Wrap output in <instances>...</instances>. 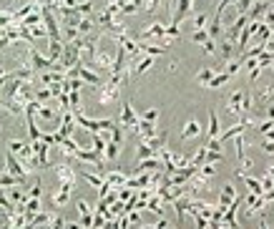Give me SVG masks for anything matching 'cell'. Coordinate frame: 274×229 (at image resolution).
Masks as SVG:
<instances>
[{
	"instance_id": "484cf974",
	"label": "cell",
	"mask_w": 274,
	"mask_h": 229,
	"mask_svg": "<svg viewBox=\"0 0 274 229\" xmlns=\"http://www.w3.org/2000/svg\"><path fill=\"white\" fill-rule=\"evenodd\" d=\"M78 211H81V216H93V211H91V206H88V201H86V199H81V201H78Z\"/></svg>"
},
{
	"instance_id": "603a6c76",
	"label": "cell",
	"mask_w": 274,
	"mask_h": 229,
	"mask_svg": "<svg viewBox=\"0 0 274 229\" xmlns=\"http://www.w3.org/2000/svg\"><path fill=\"white\" fill-rule=\"evenodd\" d=\"M269 98H274V86H266V88L259 93V98H256V101H259V103H266ZM256 101H254V103H256Z\"/></svg>"
},
{
	"instance_id": "4316f807",
	"label": "cell",
	"mask_w": 274,
	"mask_h": 229,
	"mask_svg": "<svg viewBox=\"0 0 274 229\" xmlns=\"http://www.w3.org/2000/svg\"><path fill=\"white\" fill-rule=\"evenodd\" d=\"M259 146H261V149H264L269 156H274V141H269V139H261V141H259Z\"/></svg>"
},
{
	"instance_id": "d6986e66",
	"label": "cell",
	"mask_w": 274,
	"mask_h": 229,
	"mask_svg": "<svg viewBox=\"0 0 274 229\" xmlns=\"http://www.w3.org/2000/svg\"><path fill=\"white\" fill-rule=\"evenodd\" d=\"M83 179H86L91 186H96V189H101V184H103V176H101V174H91V171H83Z\"/></svg>"
},
{
	"instance_id": "83f0119b",
	"label": "cell",
	"mask_w": 274,
	"mask_h": 229,
	"mask_svg": "<svg viewBox=\"0 0 274 229\" xmlns=\"http://www.w3.org/2000/svg\"><path fill=\"white\" fill-rule=\"evenodd\" d=\"M261 21H264V23L269 26V31L274 33V11H271V8H269V11L264 13V18H261Z\"/></svg>"
},
{
	"instance_id": "7c38bea8",
	"label": "cell",
	"mask_w": 274,
	"mask_h": 229,
	"mask_svg": "<svg viewBox=\"0 0 274 229\" xmlns=\"http://www.w3.org/2000/svg\"><path fill=\"white\" fill-rule=\"evenodd\" d=\"M71 191H73V186L61 184V189H58V191L53 194V199H51V201H53V206H58V209H61V206H66V204H68V199H71Z\"/></svg>"
},
{
	"instance_id": "4fadbf2b",
	"label": "cell",
	"mask_w": 274,
	"mask_h": 229,
	"mask_svg": "<svg viewBox=\"0 0 274 229\" xmlns=\"http://www.w3.org/2000/svg\"><path fill=\"white\" fill-rule=\"evenodd\" d=\"M103 179L111 184V189H123L126 181H128V176L121 174V171H108V174H103Z\"/></svg>"
},
{
	"instance_id": "6da1fadb",
	"label": "cell",
	"mask_w": 274,
	"mask_h": 229,
	"mask_svg": "<svg viewBox=\"0 0 274 229\" xmlns=\"http://www.w3.org/2000/svg\"><path fill=\"white\" fill-rule=\"evenodd\" d=\"M251 106H254V98H251V93L244 88V91H236V93H231L229 98H226V111L231 113V116H246L249 111H251Z\"/></svg>"
},
{
	"instance_id": "30bf717a",
	"label": "cell",
	"mask_w": 274,
	"mask_h": 229,
	"mask_svg": "<svg viewBox=\"0 0 274 229\" xmlns=\"http://www.w3.org/2000/svg\"><path fill=\"white\" fill-rule=\"evenodd\" d=\"M236 199H241L239 194H236V189H234V184H226L224 189H221V194H219V206H224V209H229Z\"/></svg>"
},
{
	"instance_id": "d4e9b609",
	"label": "cell",
	"mask_w": 274,
	"mask_h": 229,
	"mask_svg": "<svg viewBox=\"0 0 274 229\" xmlns=\"http://www.w3.org/2000/svg\"><path fill=\"white\" fill-rule=\"evenodd\" d=\"M139 119H144V121H154V124H156V119H159V108H149V111H144Z\"/></svg>"
},
{
	"instance_id": "52a82bcc",
	"label": "cell",
	"mask_w": 274,
	"mask_h": 229,
	"mask_svg": "<svg viewBox=\"0 0 274 229\" xmlns=\"http://www.w3.org/2000/svg\"><path fill=\"white\" fill-rule=\"evenodd\" d=\"M78 78H81L83 83H91V86H96V88H98V86H103V78H101V76H98L96 71L86 68V66H83L81 61H78Z\"/></svg>"
},
{
	"instance_id": "ffe728a7",
	"label": "cell",
	"mask_w": 274,
	"mask_h": 229,
	"mask_svg": "<svg viewBox=\"0 0 274 229\" xmlns=\"http://www.w3.org/2000/svg\"><path fill=\"white\" fill-rule=\"evenodd\" d=\"M209 149V146H206ZM219 161H224V151H206V164H219Z\"/></svg>"
},
{
	"instance_id": "9a60e30c",
	"label": "cell",
	"mask_w": 274,
	"mask_h": 229,
	"mask_svg": "<svg viewBox=\"0 0 274 229\" xmlns=\"http://www.w3.org/2000/svg\"><path fill=\"white\" fill-rule=\"evenodd\" d=\"M216 136H219V116H216L214 108H209V131H206V141H211V139H216Z\"/></svg>"
},
{
	"instance_id": "277c9868",
	"label": "cell",
	"mask_w": 274,
	"mask_h": 229,
	"mask_svg": "<svg viewBox=\"0 0 274 229\" xmlns=\"http://www.w3.org/2000/svg\"><path fill=\"white\" fill-rule=\"evenodd\" d=\"M191 43H199V46H201L209 56H214V53H216V41L209 36V31H206V28L194 31V33H191Z\"/></svg>"
},
{
	"instance_id": "7402d4cb",
	"label": "cell",
	"mask_w": 274,
	"mask_h": 229,
	"mask_svg": "<svg viewBox=\"0 0 274 229\" xmlns=\"http://www.w3.org/2000/svg\"><path fill=\"white\" fill-rule=\"evenodd\" d=\"M206 13H196L194 16V31H201V28H206Z\"/></svg>"
},
{
	"instance_id": "7a4b0ae2",
	"label": "cell",
	"mask_w": 274,
	"mask_h": 229,
	"mask_svg": "<svg viewBox=\"0 0 274 229\" xmlns=\"http://www.w3.org/2000/svg\"><path fill=\"white\" fill-rule=\"evenodd\" d=\"M6 171H8V174H13V176H16L18 181H23V184H26L28 169H26V166L21 164V159H18L16 154H11V151L6 154Z\"/></svg>"
},
{
	"instance_id": "ba28073f",
	"label": "cell",
	"mask_w": 274,
	"mask_h": 229,
	"mask_svg": "<svg viewBox=\"0 0 274 229\" xmlns=\"http://www.w3.org/2000/svg\"><path fill=\"white\" fill-rule=\"evenodd\" d=\"M236 176H239V179H241V181L249 186V194H256V196H261V194H264V186H261V181H259V179H254L249 171H241V169H239V171H236Z\"/></svg>"
},
{
	"instance_id": "9c48e42d",
	"label": "cell",
	"mask_w": 274,
	"mask_h": 229,
	"mask_svg": "<svg viewBox=\"0 0 274 229\" xmlns=\"http://www.w3.org/2000/svg\"><path fill=\"white\" fill-rule=\"evenodd\" d=\"M56 174H58L61 184L76 186V179H78V174H76V171L71 169V164H58V166H56Z\"/></svg>"
},
{
	"instance_id": "8fae6325",
	"label": "cell",
	"mask_w": 274,
	"mask_h": 229,
	"mask_svg": "<svg viewBox=\"0 0 274 229\" xmlns=\"http://www.w3.org/2000/svg\"><path fill=\"white\" fill-rule=\"evenodd\" d=\"M246 206H244V211H246V216H251V214H256V211H261L264 206H266V201H264V196H256V194H249L246 199Z\"/></svg>"
},
{
	"instance_id": "8992f818",
	"label": "cell",
	"mask_w": 274,
	"mask_h": 229,
	"mask_svg": "<svg viewBox=\"0 0 274 229\" xmlns=\"http://www.w3.org/2000/svg\"><path fill=\"white\" fill-rule=\"evenodd\" d=\"M139 126V113L133 111V106H131V101H126L123 103V108H121V129H136Z\"/></svg>"
},
{
	"instance_id": "2e32d148",
	"label": "cell",
	"mask_w": 274,
	"mask_h": 229,
	"mask_svg": "<svg viewBox=\"0 0 274 229\" xmlns=\"http://www.w3.org/2000/svg\"><path fill=\"white\" fill-rule=\"evenodd\" d=\"M151 156H156V151L146 144V141H141L139 139V151H136V161H144V159H151Z\"/></svg>"
},
{
	"instance_id": "f546056e",
	"label": "cell",
	"mask_w": 274,
	"mask_h": 229,
	"mask_svg": "<svg viewBox=\"0 0 274 229\" xmlns=\"http://www.w3.org/2000/svg\"><path fill=\"white\" fill-rule=\"evenodd\" d=\"M269 68H271V73H274V58H271V66H269Z\"/></svg>"
},
{
	"instance_id": "3957f363",
	"label": "cell",
	"mask_w": 274,
	"mask_h": 229,
	"mask_svg": "<svg viewBox=\"0 0 274 229\" xmlns=\"http://www.w3.org/2000/svg\"><path fill=\"white\" fill-rule=\"evenodd\" d=\"M194 11V0H174V16H171V26H181L184 18Z\"/></svg>"
},
{
	"instance_id": "44dd1931",
	"label": "cell",
	"mask_w": 274,
	"mask_h": 229,
	"mask_svg": "<svg viewBox=\"0 0 274 229\" xmlns=\"http://www.w3.org/2000/svg\"><path fill=\"white\" fill-rule=\"evenodd\" d=\"M46 226H48V229H63V226H66V219H63V216H58V214H53V216H51V221H48Z\"/></svg>"
},
{
	"instance_id": "ac0fdd59",
	"label": "cell",
	"mask_w": 274,
	"mask_h": 229,
	"mask_svg": "<svg viewBox=\"0 0 274 229\" xmlns=\"http://www.w3.org/2000/svg\"><path fill=\"white\" fill-rule=\"evenodd\" d=\"M214 76H216V71H214V68H201V71L196 73V81H199L201 86H206V83H209Z\"/></svg>"
},
{
	"instance_id": "5b68a950",
	"label": "cell",
	"mask_w": 274,
	"mask_h": 229,
	"mask_svg": "<svg viewBox=\"0 0 274 229\" xmlns=\"http://www.w3.org/2000/svg\"><path fill=\"white\" fill-rule=\"evenodd\" d=\"M101 88V93H98V101L103 103V106H108V103H113L116 98H118V91H121V86L116 83V81H103V86H98Z\"/></svg>"
},
{
	"instance_id": "e0dca14e",
	"label": "cell",
	"mask_w": 274,
	"mask_h": 229,
	"mask_svg": "<svg viewBox=\"0 0 274 229\" xmlns=\"http://www.w3.org/2000/svg\"><path fill=\"white\" fill-rule=\"evenodd\" d=\"M229 81H231V76L221 71V73H216V76H214V78H211V81L206 83V88H221V86H226Z\"/></svg>"
},
{
	"instance_id": "5bb4252c",
	"label": "cell",
	"mask_w": 274,
	"mask_h": 229,
	"mask_svg": "<svg viewBox=\"0 0 274 229\" xmlns=\"http://www.w3.org/2000/svg\"><path fill=\"white\" fill-rule=\"evenodd\" d=\"M199 134H201V126H199L196 119H189V121L184 124V129H181V139H184V141L191 139V136H199Z\"/></svg>"
},
{
	"instance_id": "f1b7e54d",
	"label": "cell",
	"mask_w": 274,
	"mask_h": 229,
	"mask_svg": "<svg viewBox=\"0 0 274 229\" xmlns=\"http://www.w3.org/2000/svg\"><path fill=\"white\" fill-rule=\"evenodd\" d=\"M266 119H274V103H271V106H266Z\"/></svg>"
},
{
	"instance_id": "cb8c5ba5",
	"label": "cell",
	"mask_w": 274,
	"mask_h": 229,
	"mask_svg": "<svg viewBox=\"0 0 274 229\" xmlns=\"http://www.w3.org/2000/svg\"><path fill=\"white\" fill-rule=\"evenodd\" d=\"M234 8H236V13L241 16V13H246V11L251 8V0H234Z\"/></svg>"
}]
</instances>
